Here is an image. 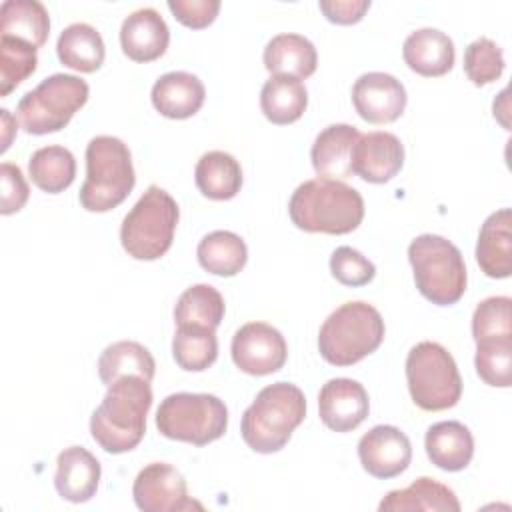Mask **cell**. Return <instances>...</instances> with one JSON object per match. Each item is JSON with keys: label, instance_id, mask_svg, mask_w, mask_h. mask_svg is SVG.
Segmentation results:
<instances>
[{"label": "cell", "instance_id": "cell-1", "mask_svg": "<svg viewBox=\"0 0 512 512\" xmlns=\"http://www.w3.org/2000/svg\"><path fill=\"white\" fill-rule=\"evenodd\" d=\"M150 406L152 388L148 380L134 374L114 380L90 416L94 442L108 454L134 450L146 434Z\"/></svg>", "mask_w": 512, "mask_h": 512}, {"label": "cell", "instance_id": "cell-2", "mask_svg": "<svg viewBox=\"0 0 512 512\" xmlns=\"http://www.w3.org/2000/svg\"><path fill=\"white\" fill-rule=\"evenodd\" d=\"M288 214L292 224L304 232L348 234L364 218V200L342 180L312 178L292 192Z\"/></svg>", "mask_w": 512, "mask_h": 512}, {"label": "cell", "instance_id": "cell-3", "mask_svg": "<svg viewBox=\"0 0 512 512\" xmlns=\"http://www.w3.org/2000/svg\"><path fill=\"white\" fill-rule=\"evenodd\" d=\"M306 416L304 392L290 382H274L262 388L244 410L240 422L242 440L260 454L282 450Z\"/></svg>", "mask_w": 512, "mask_h": 512}, {"label": "cell", "instance_id": "cell-4", "mask_svg": "<svg viewBox=\"0 0 512 512\" xmlns=\"http://www.w3.org/2000/svg\"><path fill=\"white\" fill-rule=\"evenodd\" d=\"M136 184L130 148L116 136H94L86 146V180L80 206L88 212H108L122 204Z\"/></svg>", "mask_w": 512, "mask_h": 512}, {"label": "cell", "instance_id": "cell-5", "mask_svg": "<svg viewBox=\"0 0 512 512\" xmlns=\"http://www.w3.org/2000/svg\"><path fill=\"white\" fill-rule=\"evenodd\" d=\"M384 332V320L372 304L346 302L320 326L318 352L332 366H352L382 344Z\"/></svg>", "mask_w": 512, "mask_h": 512}, {"label": "cell", "instance_id": "cell-6", "mask_svg": "<svg viewBox=\"0 0 512 512\" xmlns=\"http://www.w3.org/2000/svg\"><path fill=\"white\" fill-rule=\"evenodd\" d=\"M418 292L436 306H452L466 292V264L456 244L438 234H420L408 246Z\"/></svg>", "mask_w": 512, "mask_h": 512}, {"label": "cell", "instance_id": "cell-7", "mask_svg": "<svg viewBox=\"0 0 512 512\" xmlns=\"http://www.w3.org/2000/svg\"><path fill=\"white\" fill-rule=\"evenodd\" d=\"M178 218L176 200L164 188L150 184L122 220V248L136 260H158L172 246Z\"/></svg>", "mask_w": 512, "mask_h": 512}, {"label": "cell", "instance_id": "cell-8", "mask_svg": "<svg viewBox=\"0 0 512 512\" xmlns=\"http://www.w3.org/2000/svg\"><path fill=\"white\" fill-rule=\"evenodd\" d=\"M156 428L164 438L206 446L224 436L228 408L214 394L176 392L160 402Z\"/></svg>", "mask_w": 512, "mask_h": 512}, {"label": "cell", "instance_id": "cell-9", "mask_svg": "<svg viewBox=\"0 0 512 512\" xmlns=\"http://www.w3.org/2000/svg\"><path fill=\"white\" fill-rule=\"evenodd\" d=\"M406 382L414 404L428 412L448 410L462 396V378L452 354L438 342H418L406 356Z\"/></svg>", "mask_w": 512, "mask_h": 512}, {"label": "cell", "instance_id": "cell-10", "mask_svg": "<svg viewBox=\"0 0 512 512\" xmlns=\"http://www.w3.org/2000/svg\"><path fill=\"white\" fill-rule=\"evenodd\" d=\"M88 96L90 88L80 76L52 74L20 98L16 116L28 134L58 132L86 104Z\"/></svg>", "mask_w": 512, "mask_h": 512}, {"label": "cell", "instance_id": "cell-11", "mask_svg": "<svg viewBox=\"0 0 512 512\" xmlns=\"http://www.w3.org/2000/svg\"><path fill=\"white\" fill-rule=\"evenodd\" d=\"M132 496L144 512H186L202 510V504L188 496L184 476L166 462L144 466L132 484Z\"/></svg>", "mask_w": 512, "mask_h": 512}, {"label": "cell", "instance_id": "cell-12", "mask_svg": "<svg viewBox=\"0 0 512 512\" xmlns=\"http://www.w3.org/2000/svg\"><path fill=\"white\" fill-rule=\"evenodd\" d=\"M232 360L250 376L278 372L288 358V344L280 330L266 322H248L232 338Z\"/></svg>", "mask_w": 512, "mask_h": 512}, {"label": "cell", "instance_id": "cell-13", "mask_svg": "<svg viewBox=\"0 0 512 512\" xmlns=\"http://www.w3.org/2000/svg\"><path fill=\"white\" fill-rule=\"evenodd\" d=\"M358 458L370 476L388 480L410 466L412 444L400 428L378 424L358 440Z\"/></svg>", "mask_w": 512, "mask_h": 512}, {"label": "cell", "instance_id": "cell-14", "mask_svg": "<svg viewBox=\"0 0 512 512\" xmlns=\"http://www.w3.org/2000/svg\"><path fill=\"white\" fill-rule=\"evenodd\" d=\"M404 84L386 72H366L352 86V104L358 116L370 124H390L406 108Z\"/></svg>", "mask_w": 512, "mask_h": 512}, {"label": "cell", "instance_id": "cell-15", "mask_svg": "<svg viewBox=\"0 0 512 512\" xmlns=\"http://www.w3.org/2000/svg\"><path fill=\"white\" fill-rule=\"evenodd\" d=\"M370 412L366 388L352 378H332L318 394V414L326 428L334 432H352Z\"/></svg>", "mask_w": 512, "mask_h": 512}, {"label": "cell", "instance_id": "cell-16", "mask_svg": "<svg viewBox=\"0 0 512 512\" xmlns=\"http://www.w3.org/2000/svg\"><path fill=\"white\" fill-rule=\"evenodd\" d=\"M404 166V146L392 132L360 134L352 150V174L370 184L392 180Z\"/></svg>", "mask_w": 512, "mask_h": 512}, {"label": "cell", "instance_id": "cell-17", "mask_svg": "<svg viewBox=\"0 0 512 512\" xmlns=\"http://www.w3.org/2000/svg\"><path fill=\"white\" fill-rule=\"evenodd\" d=\"M170 42L166 20L154 8H138L128 14L120 26L122 52L134 62H152L160 58Z\"/></svg>", "mask_w": 512, "mask_h": 512}, {"label": "cell", "instance_id": "cell-18", "mask_svg": "<svg viewBox=\"0 0 512 512\" xmlns=\"http://www.w3.org/2000/svg\"><path fill=\"white\" fill-rule=\"evenodd\" d=\"M102 476L98 458L84 446H68L56 458V492L74 504L88 502L96 490Z\"/></svg>", "mask_w": 512, "mask_h": 512}, {"label": "cell", "instance_id": "cell-19", "mask_svg": "<svg viewBox=\"0 0 512 512\" xmlns=\"http://www.w3.org/2000/svg\"><path fill=\"white\" fill-rule=\"evenodd\" d=\"M360 132L350 124H330L314 140L310 160L318 178L344 180L352 176V150Z\"/></svg>", "mask_w": 512, "mask_h": 512}, {"label": "cell", "instance_id": "cell-20", "mask_svg": "<svg viewBox=\"0 0 512 512\" xmlns=\"http://www.w3.org/2000/svg\"><path fill=\"white\" fill-rule=\"evenodd\" d=\"M152 106L166 118L184 120L194 116L206 98V88L196 74L174 70L162 74L150 92Z\"/></svg>", "mask_w": 512, "mask_h": 512}, {"label": "cell", "instance_id": "cell-21", "mask_svg": "<svg viewBox=\"0 0 512 512\" xmlns=\"http://www.w3.org/2000/svg\"><path fill=\"white\" fill-rule=\"evenodd\" d=\"M476 262L490 278H508L512 274V210L492 212L478 234Z\"/></svg>", "mask_w": 512, "mask_h": 512}, {"label": "cell", "instance_id": "cell-22", "mask_svg": "<svg viewBox=\"0 0 512 512\" xmlns=\"http://www.w3.org/2000/svg\"><path fill=\"white\" fill-rule=\"evenodd\" d=\"M402 58L420 76H444L452 70L456 50L448 34L438 28H420L408 34L402 44Z\"/></svg>", "mask_w": 512, "mask_h": 512}, {"label": "cell", "instance_id": "cell-23", "mask_svg": "<svg viewBox=\"0 0 512 512\" xmlns=\"http://www.w3.org/2000/svg\"><path fill=\"white\" fill-rule=\"evenodd\" d=\"M424 448L434 466L446 472L464 470L474 456V438L458 420L432 424L424 436Z\"/></svg>", "mask_w": 512, "mask_h": 512}, {"label": "cell", "instance_id": "cell-24", "mask_svg": "<svg viewBox=\"0 0 512 512\" xmlns=\"http://www.w3.org/2000/svg\"><path fill=\"white\" fill-rule=\"evenodd\" d=\"M262 60L272 76H292L302 80L316 72L318 52L306 36L286 32L268 40Z\"/></svg>", "mask_w": 512, "mask_h": 512}, {"label": "cell", "instance_id": "cell-25", "mask_svg": "<svg viewBox=\"0 0 512 512\" xmlns=\"http://www.w3.org/2000/svg\"><path fill=\"white\" fill-rule=\"evenodd\" d=\"M380 512H412V510H432V512H460L458 496L452 488L434 478H416L410 486L388 492L378 504Z\"/></svg>", "mask_w": 512, "mask_h": 512}, {"label": "cell", "instance_id": "cell-26", "mask_svg": "<svg viewBox=\"0 0 512 512\" xmlns=\"http://www.w3.org/2000/svg\"><path fill=\"white\" fill-rule=\"evenodd\" d=\"M56 54L66 68L90 74L102 66L106 46L94 26L86 22H74L60 32Z\"/></svg>", "mask_w": 512, "mask_h": 512}, {"label": "cell", "instance_id": "cell-27", "mask_svg": "<svg viewBox=\"0 0 512 512\" xmlns=\"http://www.w3.org/2000/svg\"><path fill=\"white\" fill-rule=\"evenodd\" d=\"M194 180L202 196L210 200H230L240 192L244 176L240 162L232 154L210 150L196 162Z\"/></svg>", "mask_w": 512, "mask_h": 512}, {"label": "cell", "instance_id": "cell-28", "mask_svg": "<svg viewBox=\"0 0 512 512\" xmlns=\"http://www.w3.org/2000/svg\"><path fill=\"white\" fill-rule=\"evenodd\" d=\"M0 36L16 38L32 44L34 48L44 46L50 34V16L38 0H6L0 6Z\"/></svg>", "mask_w": 512, "mask_h": 512}, {"label": "cell", "instance_id": "cell-29", "mask_svg": "<svg viewBox=\"0 0 512 512\" xmlns=\"http://www.w3.org/2000/svg\"><path fill=\"white\" fill-rule=\"evenodd\" d=\"M308 106V90L292 76H270L260 90L262 114L278 126L296 122Z\"/></svg>", "mask_w": 512, "mask_h": 512}, {"label": "cell", "instance_id": "cell-30", "mask_svg": "<svg viewBox=\"0 0 512 512\" xmlns=\"http://www.w3.org/2000/svg\"><path fill=\"white\" fill-rule=\"evenodd\" d=\"M130 374L152 382L156 362L150 350L134 340H118L106 346L98 358V376L102 384L110 386L114 380Z\"/></svg>", "mask_w": 512, "mask_h": 512}, {"label": "cell", "instance_id": "cell-31", "mask_svg": "<svg viewBox=\"0 0 512 512\" xmlns=\"http://www.w3.org/2000/svg\"><path fill=\"white\" fill-rule=\"evenodd\" d=\"M200 266L214 276H236L248 260L246 242L230 230H214L206 234L196 248Z\"/></svg>", "mask_w": 512, "mask_h": 512}, {"label": "cell", "instance_id": "cell-32", "mask_svg": "<svg viewBox=\"0 0 512 512\" xmlns=\"http://www.w3.org/2000/svg\"><path fill=\"white\" fill-rule=\"evenodd\" d=\"M28 172L32 182L42 192L60 194L74 182L76 158L64 146H42L36 152H32L28 160Z\"/></svg>", "mask_w": 512, "mask_h": 512}, {"label": "cell", "instance_id": "cell-33", "mask_svg": "<svg viewBox=\"0 0 512 512\" xmlns=\"http://www.w3.org/2000/svg\"><path fill=\"white\" fill-rule=\"evenodd\" d=\"M224 312V298L214 286L194 284L180 294L174 306V322L176 326H202L216 330L224 320Z\"/></svg>", "mask_w": 512, "mask_h": 512}, {"label": "cell", "instance_id": "cell-34", "mask_svg": "<svg viewBox=\"0 0 512 512\" xmlns=\"http://www.w3.org/2000/svg\"><path fill=\"white\" fill-rule=\"evenodd\" d=\"M172 356L186 372H202L218 358L216 330L202 326H178L172 338Z\"/></svg>", "mask_w": 512, "mask_h": 512}, {"label": "cell", "instance_id": "cell-35", "mask_svg": "<svg viewBox=\"0 0 512 512\" xmlns=\"http://www.w3.org/2000/svg\"><path fill=\"white\" fill-rule=\"evenodd\" d=\"M38 66V48L28 42L0 36V96H8Z\"/></svg>", "mask_w": 512, "mask_h": 512}, {"label": "cell", "instance_id": "cell-36", "mask_svg": "<svg viewBox=\"0 0 512 512\" xmlns=\"http://www.w3.org/2000/svg\"><path fill=\"white\" fill-rule=\"evenodd\" d=\"M474 366L488 386L512 384V338H488L476 342Z\"/></svg>", "mask_w": 512, "mask_h": 512}, {"label": "cell", "instance_id": "cell-37", "mask_svg": "<svg viewBox=\"0 0 512 512\" xmlns=\"http://www.w3.org/2000/svg\"><path fill=\"white\" fill-rule=\"evenodd\" d=\"M464 72L474 86H486L498 80L504 72L502 48L486 36L476 38L464 50Z\"/></svg>", "mask_w": 512, "mask_h": 512}, {"label": "cell", "instance_id": "cell-38", "mask_svg": "<svg viewBox=\"0 0 512 512\" xmlns=\"http://www.w3.org/2000/svg\"><path fill=\"white\" fill-rule=\"evenodd\" d=\"M474 342L488 338H512V300L508 296H490L482 300L472 314Z\"/></svg>", "mask_w": 512, "mask_h": 512}, {"label": "cell", "instance_id": "cell-39", "mask_svg": "<svg viewBox=\"0 0 512 512\" xmlns=\"http://www.w3.org/2000/svg\"><path fill=\"white\" fill-rule=\"evenodd\" d=\"M330 272L344 286H366L376 276V266L356 248L338 246L330 256Z\"/></svg>", "mask_w": 512, "mask_h": 512}, {"label": "cell", "instance_id": "cell-40", "mask_svg": "<svg viewBox=\"0 0 512 512\" xmlns=\"http://www.w3.org/2000/svg\"><path fill=\"white\" fill-rule=\"evenodd\" d=\"M0 182H2L0 212L4 216H8V214L22 210L30 196V188H28V182H26L22 170L16 164L2 162L0 164Z\"/></svg>", "mask_w": 512, "mask_h": 512}, {"label": "cell", "instance_id": "cell-41", "mask_svg": "<svg viewBox=\"0 0 512 512\" xmlns=\"http://www.w3.org/2000/svg\"><path fill=\"white\" fill-rule=\"evenodd\" d=\"M174 18L186 28L200 30L210 26L220 10L218 0H168Z\"/></svg>", "mask_w": 512, "mask_h": 512}, {"label": "cell", "instance_id": "cell-42", "mask_svg": "<svg viewBox=\"0 0 512 512\" xmlns=\"http://www.w3.org/2000/svg\"><path fill=\"white\" fill-rule=\"evenodd\" d=\"M318 8L332 24H356L370 8V0H320Z\"/></svg>", "mask_w": 512, "mask_h": 512}, {"label": "cell", "instance_id": "cell-43", "mask_svg": "<svg viewBox=\"0 0 512 512\" xmlns=\"http://www.w3.org/2000/svg\"><path fill=\"white\" fill-rule=\"evenodd\" d=\"M0 118H2V128H4V136H2V148L0 152H6L10 142H12V134L16 132V120L10 116V112L6 108L0 110Z\"/></svg>", "mask_w": 512, "mask_h": 512}]
</instances>
